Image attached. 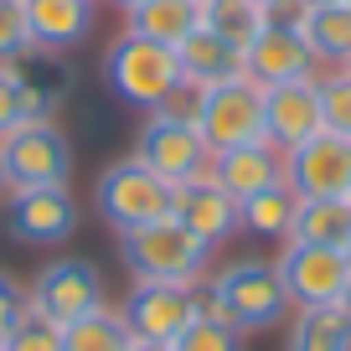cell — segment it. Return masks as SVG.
I'll list each match as a JSON object with an SVG mask.
<instances>
[{
  "label": "cell",
  "instance_id": "1",
  "mask_svg": "<svg viewBox=\"0 0 351 351\" xmlns=\"http://www.w3.org/2000/svg\"><path fill=\"white\" fill-rule=\"evenodd\" d=\"M289 295L279 279L274 258H232L217 274H207L197 285V315L202 320H222L232 330H269L289 315Z\"/></svg>",
  "mask_w": 351,
  "mask_h": 351
},
{
  "label": "cell",
  "instance_id": "2",
  "mask_svg": "<svg viewBox=\"0 0 351 351\" xmlns=\"http://www.w3.org/2000/svg\"><path fill=\"white\" fill-rule=\"evenodd\" d=\"M104 83H109V93L119 104H130V109H140V114H155L186 88V77H181L176 47H160V42H150V36L124 32V36H114L109 52H104Z\"/></svg>",
  "mask_w": 351,
  "mask_h": 351
},
{
  "label": "cell",
  "instance_id": "3",
  "mask_svg": "<svg viewBox=\"0 0 351 351\" xmlns=\"http://www.w3.org/2000/svg\"><path fill=\"white\" fill-rule=\"evenodd\" d=\"M119 258L134 279H160V285H202L212 269V248L176 217H155L145 228L119 232Z\"/></svg>",
  "mask_w": 351,
  "mask_h": 351
},
{
  "label": "cell",
  "instance_id": "4",
  "mask_svg": "<svg viewBox=\"0 0 351 351\" xmlns=\"http://www.w3.org/2000/svg\"><path fill=\"white\" fill-rule=\"evenodd\" d=\"M171 197L176 186H165L150 165H140L134 155L124 160H109L93 181V207L99 217L109 222L114 232H130V228H145L155 217H171Z\"/></svg>",
  "mask_w": 351,
  "mask_h": 351
},
{
  "label": "cell",
  "instance_id": "5",
  "mask_svg": "<svg viewBox=\"0 0 351 351\" xmlns=\"http://www.w3.org/2000/svg\"><path fill=\"white\" fill-rule=\"evenodd\" d=\"M134 160L150 165L165 186H186L197 176H207L212 150L207 140L197 134V119L186 114H171V109H155L140 119V134H134Z\"/></svg>",
  "mask_w": 351,
  "mask_h": 351
},
{
  "label": "cell",
  "instance_id": "6",
  "mask_svg": "<svg viewBox=\"0 0 351 351\" xmlns=\"http://www.w3.org/2000/svg\"><path fill=\"white\" fill-rule=\"evenodd\" d=\"M0 165H5V191L26 186H67L73 181V140L62 124H16L0 134Z\"/></svg>",
  "mask_w": 351,
  "mask_h": 351
},
{
  "label": "cell",
  "instance_id": "7",
  "mask_svg": "<svg viewBox=\"0 0 351 351\" xmlns=\"http://www.w3.org/2000/svg\"><path fill=\"white\" fill-rule=\"evenodd\" d=\"M197 134L207 140V150H238V145L263 140V88L248 73L228 77L217 88H202L197 99Z\"/></svg>",
  "mask_w": 351,
  "mask_h": 351
},
{
  "label": "cell",
  "instance_id": "8",
  "mask_svg": "<svg viewBox=\"0 0 351 351\" xmlns=\"http://www.w3.org/2000/svg\"><path fill=\"white\" fill-rule=\"evenodd\" d=\"M279 279L295 310H330L351 295V258L346 248H320V243H285L279 248Z\"/></svg>",
  "mask_w": 351,
  "mask_h": 351
},
{
  "label": "cell",
  "instance_id": "9",
  "mask_svg": "<svg viewBox=\"0 0 351 351\" xmlns=\"http://www.w3.org/2000/svg\"><path fill=\"white\" fill-rule=\"evenodd\" d=\"M26 305H32V315L52 320V326H73V320H83V315H93V310L109 305V289H104L99 263H88V258H52L42 274L32 279Z\"/></svg>",
  "mask_w": 351,
  "mask_h": 351
},
{
  "label": "cell",
  "instance_id": "10",
  "mask_svg": "<svg viewBox=\"0 0 351 351\" xmlns=\"http://www.w3.org/2000/svg\"><path fill=\"white\" fill-rule=\"evenodd\" d=\"M124 326L140 346H171L181 330L197 320V285H160V279H134V289L119 305Z\"/></svg>",
  "mask_w": 351,
  "mask_h": 351
},
{
  "label": "cell",
  "instance_id": "11",
  "mask_svg": "<svg viewBox=\"0 0 351 351\" xmlns=\"http://www.w3.org/2000/svg\"><path fill=\"white\" fill-rule=\"evenodd\" d=\"M285 186L300 202L320 197H351V140L346 134H310L305 145L285 150Z\"/></svg>",
  "mask_w": 351,
  "mask_h": 351
},
{
  "label": "cell",
  "instance_id": "12",
  "mask_svg": "<svg viewBox=\"0 0 351 351\" xmlns=\"http://www.w3.org/2000/svg\"><path fill=\"white\" fill-rule=\"evenodd\" d=\"M5 228L26 248H57L77 232V202L67 186H26L5 191Z\"/></svg>",
  "mask_w": 351,
  "mask_h": 351
},
{
  "label": "cell",
  "instance_id": "13",
  "mask_svg": "<svg viewBox=\"0 0 351 351\" xmlns=\"http://www.w3.org/2000/svg\"><path fill=\"white\" fill-rule=\"evenodd\" d=\"M243 73L253 77L258 88H279V83H300V77H315L320 62L315 52L305 47V36H300V26L289 21H263V32L253 36L248 47H243Z\"/></svg>",
  "mask_w": 351,
  "mask_h": 351
},
{
  "label": "cell",
  "instance_id": "14",
  "mask_svg": "<svg viewBox=\"0 0 351 351\" xmlns=\"http://www.w3.org/2000/svg\"><path fill=\"white\" fill-rule=\"evenodd\" d=\"M320 88L315 77H300V83H279L263 88V140L274 145L279 155L305 145L310 134H320Z\"/></svg>",
  "mask_w": 351,
  "mask_h": 351
},
{
  "label": "cell",
  "instance_id": "15",
  "mask_svg": "<svg viewBox=\"0 0 351 351\" xmlns=\"http://www.w3.org/2000/svg\"><path fill=\"white\" fill-rule=\"evenodd\" d=\"M171 217L181 222V228H191L202 243H207V248H222V243L243 228L238 202H232L228 191L212 181V176H197V181H186V186H176Z\"/></svg>",
  "mask_w": 351,
  "mask_h": 351
},
{
  "label": "cell",
  "instance_id": "16",
  "mask_svg": "<svg viewBox=\"0 0 351 351\" xmlns=\"http://www.w3.org/2000/svg\"><path fill=\"white\" fill-rule=\"evenodd\" d=\"M207 176L243 207L248 197H258V191L285 181V155L269 140H253V145H238V150H217L212 165H207Z\"/></svg>",
  "mask_w": 351,
  "mask_h": 351
},
{
  "label": "cell",
  "instance_id": "17",
  "mask_svg": "<svg viewBox=\"0 0 351 351\" xmlns=\"http://www.w3.org/2000/svg\"><path fill=\"white\" fill-rule=\"evenodd\" d=\"M93 11L99 0H26V21H32V42L42 52H73L88 32H93Z\"/></svg>",
  "mask_w": 351,
  "mask_h": 351
},
{
  "label": "cell",
  "instance_id": "18",
  "mask_svg": "<svg viewBox=\"0 0 351 351\" xmlns=\"http://www.w3.org/2000/svg\"><path fill=\"white\" fill-rule=\"evenodd\" d=\"M300 36L315 52L320 67H351V0H320L305 5Z\"/></svg>",
  "mask_w": 351,
  "mask_h": 351
},
{
  "label": "cell",
  "instance_id": "19",
  "mask_svg": "<svg viewBox=\"0 0 351 351\" xmlns=\"http://www.w3.org/2000/svg\"><path fill=\"white\" fill-rule=\"evenodd\" d=\"M176 57H181V77L191 88H217L228 77H243V52L232 42H222L217 32H207V26H197L176 47Z\"/></svg>",
  "mask_w": 351,
  "mask_h": 351
},
{
  "label": "cell",
  "instance_id": "20",
  "mask_svg": "<svg viewBox=\"0 0 351 351\" xmlns=\"http://www.w3.org/2000/svg\"><path fill=\"white\" fill-rule=\"evenodd\" d=\"M202 26V0H145L140 11L124 16V32L150 36L160 47H181Z\"/></svg>",
  "mask_w": 351,
  "mask_h": 351
},
{
  "label": "cell",
  "instance_id": "21",
  "mask_svg": "<svg viewBox=\"0 0 351 351\" xmlns=\"http://www.w3.org/2000/svg\"><path fill=\"white\" fill-rule=\"evenodd\" d=\"M289 243H320V248H351V197H320L295 207Z\"/></svg>",
  "mask_w": 351,
  "mask_h": 351
},
{
  "label": "cell",
  "instance_id": "22",
  "mask_svg": "<svg viewBox=\"0 0 351 351\" xmlns=\"http://www.w3.org/2000/svg\"><path fill=\"white\" fill-rule=\"evenodd\" d=\"M285 351H351V315L341 305H330V310H295Z\"/></svg>",
  "mask_w": 351,
  "mask_h": 351
},
{
  "label": "cell",
  "instance_id": "23",
  "mask_svg": "<svg viewBox=\"0 0 351 351\" xmlns=\"http://www.w3.org/2000/svg\"><path fill=\"white\" fill-rule=\"evenodd\" d=\"M134 346H140V341L130 336V326H124V315L114 305L62 326V351H134Z\"/></svg>",
  "mask_w": 351,
  "mask_h": 351
},
{
  "label": "cell",
  "instance_id": "24",
  "mask_svg": "<svg viewBox=\"0 0 351 351\" xmlns=\"http://www.w3.org/2000/svg\"><path fill=\"white\" fill-rule=\"evenodd\" d=\"M295 207L300 197L279 181V186L258 191V197L243 202V232H253V238H274V243H289V228H295Z\"/></svg>",
  "mask_w": 351,
  "mask_h": 351
},
{
  "label": "cell",
  "instance_id": "25",
  "mask_svg": "<svg viewBox=\"0 0 351 351\" xmlns=\"http://www.w3.org/2000/svg\"><path fill=\"white\" fill-rule=\"evenodd\" d=\"M263 21H269V11L258 0H202V26L217 32L222 42H232L238 52L263 32Z\"/></svg>",
  "mask_w": 351,
  "mask_h": 351
},
{
  "label": "cell",
  "instance_id": "26",
  "mask_svg": "<svg viewBox=\"0 0 351 351\" xmlns=\"http://www.w3.org/2000/svg\"><path fill=\"white\" fill-rule=\"evenodd\" d=\"M315 88H320V124L351 140V67H320Z\"/></svg>",
  "mask_w": 351,
  "mask_h": 351
},
{
  "label": "cell",
  "instance_id": "27",
  "mask_svg": "<svg viewBox=\"0 0 351 351\" xmlns=\"http://www.w3.org/2000/svg\"><path fill=\"white\" fill-rule=\"evenodd\" d=\"M165 351H243V330L222 326V320H202V315H197Z\"/></svg>",
  "mask_w": 351,
  "mask_h": 351
},
{
  "label": "cell",
  "instance_id": "28",
  "mask_svg": "<svg viewBox=\"0 0 351 351\" xmlns=\"http://www.w3.org/2000/svg\"><path fill=\"white\" fill-rule=\"evenodd\" d=\"M32 21H26V0H0V62L32 52Z\"/></svg>",
  "mask_w": 351,
  "mask_h": 351
},
{
  "label": "cell",
  "instance_id": "29",
  "mask_svg": "<svg viewBox=\"0 0 351 351\" xmlns=\"http://www.w3.org/2000/svg\"><path fill=\"white\" fill-rule=\"evenodd\" d=\"M0 351H62V326H52V320L26 310V320L0 341Z\"/></svg>",
  "mask_w": 351,
  "mask_h": 351
},
{
  "label": "cell",
  "instance_id": "30",
  "mask_svg": "<svg viewBox=\"0 0 351 351\" xmlns=\"http://www.w3.org/2000/svg\"><path fill=\"white\" fill-rule=\"evenodd\" d=\"M16 124H26V83L11 62H0V134H11Z\"/></svg>",
  "mask_w": 351,
  "mask_h": 351
},
{
  "label": "cell",
  "instance_id": "31",
  "mask_svg": "<svg viewBox=\"0 0 351 351\" xmlns=\"http://www.w3.org/2000/svg\"><path fill=\"white\" fill-rule=\"evenodd\" d=\"M26 310H32V305H26V285H16V279L0 269V341L26 320Z\"/></svg>",
  "mask_w": 351,
  "mask_h": 351
},
{
  "label": "cell",
  "instance_id": "32",
  "mask_svg": "<svg viewBox=\"0 0 351 351\" xmlns=\"http://www.w3.org/2000/svg\"><path fill=\"white\" fill-rule=\"evenodd\" d=\"M109 5H119V11H124V16H130V11H140L145 0H109Z\"/></svg>",
  "mask_w": 351,
  "mask_h": 351
},
{
  "label": "cell",
  "instance_id": "33",
  "mask_svg": "<svg viewBox=\"0 0 351 351\" xmlns=\"http://www.w3.org/2000/svg\"><path fill=\"white\" fill-rule=\"evenodd\" d=\"M341 310H346V315H351V295H346V300H341Z\"/></svg>",
  "mask_w": 351,
  "mask_h": 351
},
{
  "label": "cell",
  "instance_id": "34",
  "mask_svg": "<svg viewBox=\"0 0 351 351\" xmlns=\"http://www.w3.org/2000/svg\"><path fill=\"white\" fill-rule=\"evenodd\" d=\"M134 351H165V346H134Z\"/></svg>",
  "mask_w": 351,
  "mask_h": 351
},
{
  "label": "cell",
  "instance_id": "35",
  "mask_svg": "<svg viewBox=\"0 0 351 351\" xmlns=\"http://www.w3.org/2000/svg\"><path fill=\"white\" fill-rule=\"evenodd\" d=\"M0 191H5V165H0Z\"/></svg>",
  "mask_w": 351,
  "mask_h": 351
},
{
  "label": "cell",
  "instance_id": "36",
  "mask_svg": "<svg viewBox=\"0 0 351 351\" xmlns=\"http://www.w3.org/2000/svg\"><path fill=\"white\" fill-rule=\"evenodd\" d=\"M258 5H274V0H258Z\"/></svg>",
  "mask_w": 351,
  "mask_h": 351
},
{
  "label": "cell",
  "instance_id": "37",
  "mask_svg": "<svg viewBox=\"0 0 351 351\" xmlns=\"http://www.w3.org/2000/svg\"><path fill=\"white\" fill-rule=\"evenodd\" d=\"M305 5H320V0H305Z\"/></svg>",
  "mask_w": 351,
  "mask_h": 351
},
{
  "label": "cell",
  "instance_id": "38",
  "mask_svg": "<svg viewBox=\"0 0 351 351\" xmlns=\"http://www.w3.org/2000/svg\"><path fill=\"white\" fill-rule=\"evenodd\" d=\"M346 258H351V248H346Z\"/></svg>",
  "mask_w": 351,
  "mask_h": 351
}]
</instances>
